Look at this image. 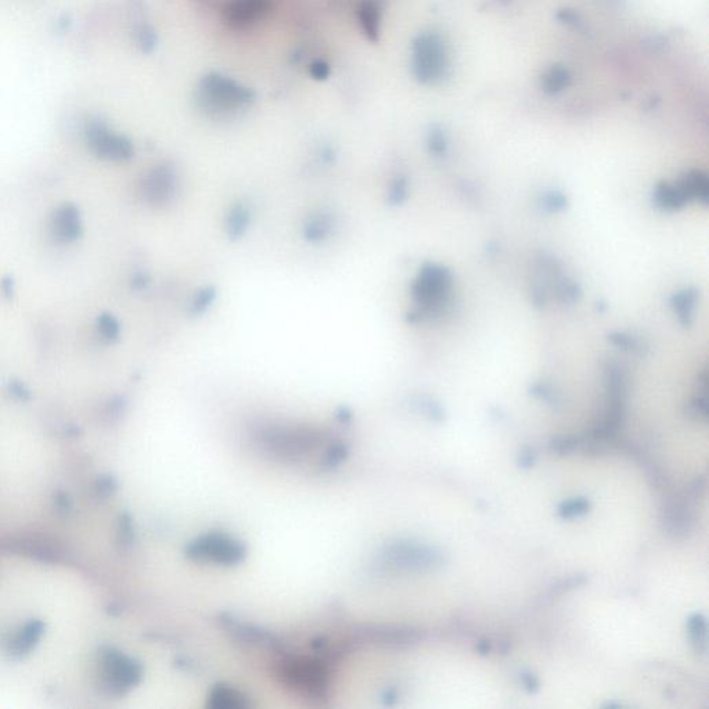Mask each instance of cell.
<instances>
[{"label":"cell","mask_w":709,"mask_h":709,"mask_svg":"<svg viewBox=\"0 0 709 709\" xmlns=\"http://www.w3.org/2000/svg\"><path fill=\"white\" fill-rule=\"evenodd\" d=\"M385 568L405 572H431L446 564L445 551L437 546L415 540H398L381 553Z\"/></svg>","instance_id":"1"},{"label":"cell","mask_w":709,"mask_h":709,"mask_svg":"<svg viewBox=\"0 0 709 709\" xmlns=\"http://www.w3.org/2000/svg\"><path fill=\"white\" fill-rule=\"evenodd\" d=\"M449 71L448 49L437 34H421L413 45V72L423 84L442 82Z\"/></svg>","instance_id":"2"},{"label":"cell","mask_w":709,"mask_h":709,"mask_svg":"<svg viewBox=\"0 0 709 709\" xmlns=\"http://www.w3.org/2000/svg\"><path fill=\"white\" fill-rule=\"evenodd\" d=\"M186 556L201 563L235 566L246 560L247 548L229 535L211 532L193 540L186 548Z\"/></svg>","instance_id":"3"},{"label":"cell","mask_w":709,"mask_h":709,"mask_svg":"<svg viewBox=\"0 0 709 709\" xmlns=\"http://www.w3.org/2000/svg\"><path fill=\"white\" fill-rule=\"evenodd\" d=\"M452 288L450 272L439 265H426L413 284V297L421 307L423 316L441 313L442 307L449 301V291Z\"/></svg>","instance_id":"4"},{"label":"cell","mask_w":709,"mask_h":709,"mask_svg":"<svg viewBox=\"0 0 709 709\" xmlns=\"http://www.w3.org/2000/svg\"><path fill=\"white\" fill-rule=\"evenodd\" d=\"M141 665L115 649H104L100 654V677L103 687L114 695L126 693L139 684Z\"/></svg>","instance_id":"5"},{"label":"cell","mask_w":709,"mask_h":709,"mask_svg":"<svg viewBox=\"0 0 709 709\" xmlns=\"http://www.w3.org/2000/svg\"><path fill=\"white\" fill-rule=\"evenodd\" d=\"M284 682L312 697H323L329 686L326 664L312 658H290L281 664Z\"/></svg>","instance_id":"6"},{"label":"cell","mask_w":709,"mask_h":709,"mask_svg":"<svg viewBox=\"0 0 709 709\" xmlns=\"http://www.w3.org/2000/svg\"><path fill=\"white\" fill-rule=\"evenodd\" d=\"M262 443L279 456H299L310 452L322 442L316 431L294 428H269L261 435Z\"/></svg>","instance_id":"7"},{"label":"cell","mask_w":709,"mask_h":709,"mask_svg":"<svg viewBox=\"0 0 709 709\" xmlns=\"http://www.w3.org/2000/svg\"><path fill=\"white\" fill-rule=\"evenodd\" d=\"M202 92L205 100L218 110L240 107L253 99L251 91L220 75L207 76L202 81Z\"/></svg>","instance_id":"8"},{"label":"cell","mask_w":709,"mask_h":709,"mask_svg":"<svg viewBox=\"0 0 709 709\" xmlns=\"http://www.w3.org/2000/svg\"><path fill=\"white\" fill-rule=\"evenodd\" d=\"M88 141L99 156L110 161H126L133 155V146L126 137L110 132L100 124L89 126Z\"/></svg>","instance_id":"9"},{"label":"cell","mask_w":709,"mask_h":709,"mask_svg":"<svg viewBox=\"0 0 709 709\" xmlns=\"http://www.w3.org/2000/svg\"><path fill=\"white\" fill-rule=\"evenodd\" d=\"M661 522L669 536L675 539L687 537L694 526L693 506L682 495L668 500L661 510Z\"/></svg>","instance_id":"10"},{"label":"cell","mask_w":709,"mask_h":709,"mask_svg":"<svg viewBox=\"0 0 709 709\" xmlns=\"http://www.w3.org/2000/svg\"><path fill=\"white\" fill-rule=\"evenodd\" d=\"M176 189L175 172L170 167L152 170L143 181L141 191L150 204H164L171 200Z\"/></svg>","instance_id":"11"},{"label":"cell","mask_w":709,"mask_h":709,"mask_svg":"<svg viewBox=\"0 0 709 709\" xmlns=\"http://www.w3.org/2000/svg\"><path fill=\"white\" fill-rule=\"evenodd\" d=\"M51 229L54 237L61 243H71L81 235L82 223L78 209L73 205H62L60 207L51 222Z\"/></svg>","instance_id":"12"},{"label":"cell","mask_w":709,"mask_h":709,"mask_svg":"<svg viewBox=\"0 0 709 709\" xmlns=\"http://www.w3.org/2000/svg\"><path fill=\"white\" fill-rule=\"evenodd\" d=\"M266 10V0H233L226 9V21L237 28L257 21Z\"/></svg>","instance_id":"13"},{"label":"cell","mask_w":709,"mask_h":709,"mask_svg":"<svg viewBox=\"0 0 709 709\" xmlns=\"http://www.w3.org/2000/svg\"><path fill=\"white\" fill-rule=\"evenodd\" d=\"M45 632V623L39 619L30 620L25 623L16 636L10 640L8 651L13 658H23L28 655L35 646L39 643Z\"/></svg>","instance_id":"14"},{"label":"cell","mask_w":709,"mask_h":709,"mask_svg":"<svg viewBox=\"0 0 709 709\" xmlns=\"http://www.w3.org/2000/svg\"><path fill=\"white\" fill-rule=\"evenodd\" d=\"M677 186L682 189V191L684 193V196L688 201L698 200L702 204L708 202L709 181L704 172H699V171L687 172L680 179Z\"/></svg>","instance_id":"15"},{"label":"cell","mask_w":709,"mask_h":709,"mask_svg":"<svg viewBox=\"0 0 709 709\" xmlns=\"http://www.w3.org/2000/svg\"><path fill=\"white\" fill-rule=\"evenodd\" d=\"M248 705V699L242 691L229 686H218L209 695V706L212 708H246Z\"/></svg>","instance_id":"16"},{"label":"cell","mask_w":709,"mask_h":709,"mask_svg":"<svg viewBox=\"0 0 709 709\" xmlns=\"http://www.w3.org/2000/svg\"><path fill=\"white\" fill-rule=\"evenodd\" d=\"M687 632L695 653L705 655L708 651V625L704 614L695 612L688 616Z\"/></svg>","instance_id":"17"},{"label":"cell","mask_w":709,"mask_h":709,"mask_svg":"<svg viewBox=\"0 0 709 709\" xmlns=\"http://www.w3.org/2000/svg\"><path fill=\"white\" fill-rule=\"evenodd\" d=\"M654 202L665 211H676L684 207L688 200L677 185L660 183L654 191Z\"/></svg>","instance_id":"18"},{"label":"cell","mask_w":709,"mask_h":709,"mask_svg":"<svg viewBox=\"0 0 709 709\" xmlns=\"http://www.w3.org/2000/svg\"><path fill=\"white\" fill-rule=\"evenodd\" d=\"M697 299H698V292L693 288L683 290V291L675 294L672 298V307H673L675 313L677 314L679 322L686 327H688L693 323V318H694L693 314H694Z\"/></svg>","instance_id":"19"},{"label":"cell","mask_w":709,"mask_h":709,"mask_svg":"<svg viewBox=\"0 0 709 709\" xmlns=\"http://www.w3.org/2000/svg\"><path fill=\"white\" fill-rule=\"evenodd\" d=\"M570 72L564 65H553L542 78V88L547 95H557L570 85Z\"/></svg>","instance_id":"20"},{"label":"cell","mask_w":709,"mask_h":709,"mask_svg":"<svg viewBox=\"0 0 709 709\" xmlns=\"http://www.w3.org/2000/svg\"><path fill=\"white\" fill-rule=\"evenodd\" d=\"M333 229V222L329 215H314L303 227L305 237L310 242L325 240Z\"/></svg>","instance_id":"21"},{"label":"cell","mask_w":709,"mask_h":709,"mask_svg":"<svg viewBox=\"0 0 709 709\" xmlns=\"http://www.w3.org/2000/svg\"><path fill=\"white\" fill-rule=\"evenodd\" d=\"M248 223H250V213H248L247 208L243 205L234 207L229 212V216L226 220V230H227L229 237H231V239L242 237L244 231L247 230Z\"/></svg>","instance_id":"22"},{"label":"cell","mask_w":709,"mask_h":709,"mask_svg":"<svg viewBox=\"0 0 709 709\" xmlns=\"http://www.w3.org/2000/svg\"><path fill=\"white\" fill-rule=\"evenodd\" d=\"M359 19L370 39L377 40L380 32V10L375 3L364 2L359 9Z\"/></svg>","instance_id":"23"},{"label":"cell","mask_w":709,"mask_h":709,"mask_svg":"<svg viewBox=\"0 0 709 709\" xmlns=\"http://www.w3.org/2000/svg\"><path fill=\"white\" fill-rule=\"evenodd\" d=\"M586 581H588L586 575H572L567 579H561L544 593V596L540 598V603L553 601L555 598L563 596L564 593H568L577 588H581L582 585L586 583Z\"/></svg>","instance_id":"24"},{"label":"cell","mask_w":709,"mask_h":709,"mask_svg":"<svg viewBox=\"0 0 709 709\" xmlns=\"http://www.w3.org/2000/svg\"><path fill=\"white\" fill-rule=\"evenodd\" d=\"M592 510V502L588 498H574L564 500L559 509L557 515L561 520H572L588 514Z\"/></svg>","instance_id":"25"},{"label":"cell","mask_w":709,"mask_h":709,"mask_svg":"<svg viewBox=\"0 0 709 709\" xmlns=\"http://www.w3.org/2000/svg\"><path fill=\"white\" fill-rule=\"evenodd\" d=\"M608 338L615 347H618L623 351H629V352H634L638 355H643L644 352L649 351L647 349L649 345L640 337H634V336H629L625 333H614Z\"/></svg>","instance_id":"26"},{"label":"cell","mask_w":709,"mask_h":709,"mask_svg":"<svg viewBox=\"0 0 709 709\" xmlns=\"http://www.w3.org/2000/svg\"><path fill=\"white\" fill-rule=\"evenodd\" d=\"M413 406L420 413L427 416L430 420L442 421L445 419V412H443L442 406L430 398H416L413 401Z\"/></svg>","instance_id":"27"},{"label":"cell","mask_w":709,"mask_h":709,"mask_svg":"<svg viewBox=\"0 0 709 709\" xmlns=\"http://www.w3.org/2000/svg\"><path fill=\"white\" fill-rule=\"evenodd\" d=\"M686 413L690 419L698 420V421H706L708 419V398L706 392L698 393V395L691 399V402L686 408Z\"/></svg>","instance_id":"28"},{"label":"cell","mask_w":709,"mask_h":709,"mask_svg":"<svg viewBox=\"0 0 709 709\" xmlns=\"http://www.w3.org/2000/svg\"><path fill=\"white\" fill-rule=\"evenodd\" d=\"M705 492H706V478L698 477L688 484V487L686 488V491L682 496L694 507V506H697L698 502H701L704 499Z\"/></svg>","instance_id":"29"},{"label":"cell","mask_w":709,"mask_h":709,"mask_svg":"<svg viewBox=\"0 0 709 709\" xmlns=\"http://www.w3.org/2000/svg\"><path fill=\"white\" fill-rule=\"evenodd\" d=\"M581 439L575 437H557L550 442V450L559 454L566 456L575 452L579 448Z\"/></svg>","instance_id":"30"},{"label":"cell","mask_w":709,"mask_h":709,"mask_svg":"<svg viewBox=\"0 0 709 709\" xmlns=\"http://www.w3.org/2000/svg\"><path fill=\"white\" fill-rule=\"evenodd\" d=\"M99 332L106 340H115L119 336L121 327L117 319L111 314H103L99 319Z\"/></svg>","instance_id":"31"},{"label":"cell","mask_w":709,"mask_h":709,"mask_svg":"<svg viewBox=\"0 0 709 709\" xmlns=\"http://www.w3.org/2000/svg\"><path fill=\"white\" fill-rule=\"evenodd\" d=\"M567 197L561 193H550V194H546L543 196L542 198V207L543 209H546L547 212H559V211H563L564 208H567Z\"/></svg>","instance_id":"32"},{"label":"cell","mask_w":709,"mask_h":709,"mask_svg":"<svg viewBox=\"0 0 709 709\" xmlns=\"http://www.w3.org/2000/svg\"><path fill=\"white\" fill-rule=\"evenodd\" d=\"M409 183L406 178H397L393 181L389 191V202L391 204H402L408 197Z\"/></svg>","instance_id":"33"},{"label":"cell","mask_w":709,"mask_h":709,"mask_svg":"<svg viewBox=\"0 0 709 709\" xmlns=\"http://www.w3.org/2000/svg\"><path fill=\"white\" fill-rule=\"evenodd\" d=\"M531 395H533L535 398H539V399H542V401H544L546 404H550V405H557L559 404L557 395H556V392L553 391V388H551L547 384H544V382L535 384L532 386V389H531Z\"/></svg>","instance_id":"34"},{"label":"cell","mask_w":709,"mask_h":709,"mask_svg":"<svg viewBox=\"0 0 709 709\" xmlns=\"http://www.w3.org/2000/svg\"><path fill=\"white\" fill-rule=\"evenodd\" d=\"M428 144H430L431 152L435 154V155H443L446 152L448 141H446V137H445V133L442 132V129L434 128L431 130L430 139H428Z\"/></svg>","instance_id":"35"},{"label":"cell","mask_w":709,"mask_h":709,"mask_svg":"<svg viewBox=\"0 0 709 709\" xmlns=\"http://www.w3.org/2000/svg\"><path fill=\"white\" fill-rule=\"evenodd\" d=\"M133 537H135V532H133L132 520L129 518V515L124 514V515H121L119 524H118V539H119L121 544L129 546V544H132Z\"/></svg>","instance_id":"36"},{"label":"cell","mask_w":709,"mask_h":709,"mask_svg":"<svg viewBox=\"0 0 709 709\" xmlns=\"http://www.w3.org/2000/svg\"><path fill=\"white\" fill-rule=\"evenodd\" d=\"M215 291L212 288H204L198 295L194 298L191 303V312L193 313H202L213 301Z\"/></svg>","instance_id":"37"},{"label":"cell","mask_w":709,"mask_h":709,"mask_svg":"<svg viewBox=\"0 0 709 709\" xmlns=\"http://www.w3.org/2000/svg\"><path fill=\"white\" fill-rule=\"evenodd\" d=\"M520 682H521L522 687L531 694L536 693L540 687V682H539L537 676L535 673H532L531 671H522L520 673Z\"/></svg>","instance_id":"38"},{"label":"cell","mask_w":709,"mask_h":709,"mask_svg":"<svg viewBox=\"0 0 709 709\" xmlns=\"http://www.w3.org/2000/svg\"><path fill=\"white\" fill-rule=\"evenodd\" d=\"M536 458H537V454L532 448H524L518 454L517 464H518V467H521L524 469H529L535 465Z\"/></svg>","instance_id":"39"},{"label":"cell","mask_w":709,"mask_h":709,"mask_svg":"<svg viewBox=\"0 0 709 709\" xmlns=\"http://www.w3.org/2000/svg\"><path fill=\"white\" fill-rule=\"evenodd\" d=\"M312 75L316 78V80H325L329 75V65L323 61H316L312 65Z\"/></svg>","instance_id":"40"},{"label":"cell","mask_w":709,"mask_h":709,"mask_svg":"<svg viewBox=\"0 0 709 709\" xmlns=\"http://www.w3.org/2000/svg\"><path fill=\"white\" fill-rule=\"evenodd\" d=\"M345 457V448L341 446V445H336L334 448H332L330 453L327 454V458L332 464H337L341 461V458Z\"/></svg>","instance_id":"41"},{"label":"cell","mask_w":709,"mask_h":709,"mask_svg":"<svg viewBox=\"0 0 709 709\" xmlns=\"http://www.w3.org/2000/svg\"><path fill=\"white\" fill-rule=\"evenodd\" d=\"M476 649H477V651H478V654H480V655L485 657V655H488V654L492 651V643H491L489 640L483 639V640H480V642L477 643V647H476Z\"/></svg>","instance_id":"42"}]
</instances>
